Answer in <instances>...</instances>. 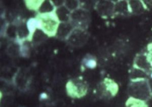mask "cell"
Returning a JSON list of instances; mask_svg holds the SVG:
<instances>
[{"label":"cell","mask_w":152,"mask_h":107,"mask_svg":"<svg viewBox=\"0 0 152 107\" xmlns=\"http://www.w3.org/2000/svg\"><path fill=\"white\" fill-rule=\"evenodd\" d=\"M36 17L40 23V30L49 37L57 35L61 23L56 14V10L45 13H39Z\"/></svg>","instance_id":"obj_1"},{"label":"cell","mask_w":152,"mask_h":107,"mask_svg":"<svg viewBox=\"0 0 152 107\" xmlns=\"http://www.w3.org/2000/svg\"><path fill=\"white\" fill-rule=\"evenodd\" d=\"M129 97L140 100L148 101L152 97L148 80H130L127 88Z\"/></svg>","instance_id":"obj_2"},{"label":"cell","mask_w":152,"mask_h":107,"mask_svg":"<svg viewBox=\"0 0 152 107\" xmlns=\"http://www.w3.org/2000/svg\"><path fill=\"white\" fill-rule=\"evenodd\" d=\"M88 83L82 77L72 78L66 85V93L67 96L74 99H80L88 93Z\"/></svg>","instance_id":"obj_3"},{"label":"cell","mask_w":152,"mask_h":107,"mask_svg":"<svg viewBox=\"0 0 152 107\" xmlns=\"http://www.w3.org/2000/svg\"><path fill=\"white\" fill-rule=\"evenodd\" d=\"M119 92V85L114 80L104 78L99 83L97 87V93L100 98L109 100L117 95Z\"/></svg>","instance_id":"obj_4"},{"label":"cell","mask_w":152,"mask_h":107,"mask_svg":"<svg viewBox=\"0 0 152 107\" xmlns=\"http://www.w3.org/2000/svg\"><path fill=\"white\" fill-rule=\"evenodd\" d=\"M133 66L142 69L149 75L152 72V66L145 53L139 54L135 57Z\"/></svg>","instance_id":"obj_5"},{"label":"cell","mask_w":152,"mask_h":107,"mask_svg":"<svg viewBox=\"0 0 152 107\" xmlns=\"http://www.w3.org/2000/svg\"><path fill=\"white\" fill-rule=\"evenodd\" d=\"M115 3L111 1H102L97 6L98 12L102 16H110L114 15Z\"/></svg>","instance_id":"obj_6"},{"label":"cell","mask_w":152,"mask_h":107,"mask_svg":"<svg viewBox=\"0 0 152 107\" xmlns=\"http://www.w3.org/2000/svg\"><path fill=\"white\" fill-rule=\"evenodd\" d=\"M78 14L76 13V11L75 13L74 18H72V20L75 22V24L78 25V28H81L84 30L85 26L87 25V24L89 23V14L85 11L79 10Z\"/></svg>","instance_id":"obj_7"},{"label":"cell","mask_w":152,"mask_h":107,"mask_svg":"<svg viewBox=\"0 0 152 107\" xmlns=\"http://www.w3.org/2000/svg\"><path fill=\"white\" fill-rule=\"evenodd\" d=\"M128 6L130 14L140 15L147 10L142 1H128Z\"/></svg>","instance_id":"obj_8"},{"label":"cell","mask_w":152,"mask_h":107,"mask_svg":"<svg viewBox=\"0 0 152 107\" xmlns=\"http://www.w3.org/2000/svg\"><path fill=\"white\" fill-rule=\"evenodd\" d=\"M127 15L130 14L128 1H120L115 3L114 15Z\"/></svg>","instance_id":"obj_9"},{"label":"cell","mask_w":152,"mask_h":107,"mask_svg":"<svg viewBox=\"0 0 152 107\" xmlns=\"http://www.w3.org/2000/svg\"><path fill=\"white\" fill-rule=\"evenodd\" d=\"M149 78V74L148 73L142 69H139L133 66L130 73V80H142Z\"/></svg>","instance_id":"obj_10"},{"label":"cell","mask_w":152,"mask_h":107,"mask_svg":"<svg viewBox=\"0 0 152 107\" xmlns=\"http://www.w3.org/2000/svg\"><path fill=\"white\" fill-rule=\"evenodd\" d=\"M82 66L86 69H94L97 66V60L91 55L86 56L82 60Z\"/></svg>","instance_id":"obj_11"},{"label":"cell","mask_w":152,"mask_h":107,"mask_svg":"<svg viewBox=\"0 0 152 107\" xmlns=\"http://www.w3.org/2000/svg\"><path fill=\"white\" fill-rule=\"evenodd\" d=\"M69 10L66 6L58 7L56 10V14L61 23H66L71 17Z\"/></svg>","instance_id":"obj_12"},{"label":"cell","mask_w":152,"mask_h":107,"mask_svg":"<svg viewBox=\"0 0 152 107\" xmlns=\"http://www.w3.org/2000/svg\"><path fill=\"white\" fill-rule=\"evenodd\" d=\"M26 25L29 35H33L37 30H40V23L36 17L29 18L26 22Z\"/></svg>","instance_id":"obj_13"},{"label":"cell","mask_w":152,"mask_h":107,"mask_svg":"<svg viewBox=\"0 0 152 107\" xmlns=\"http://www.w3.org/2000/svg\"><path fill=\"white\" fill-rule=\"evenodd\" d=\"M125 107H149L147 101L129 97L125 103Z\"/></svg>","instance_id":"obj_14"},{"label":"cell","mask_w":152,"mask_h":107,"mask_svg":"<svg viewBox=\"0 0 152 107\" xmlns=\"http://www.w3.org/2000/svg\"><path fill=\"white\" fill-rule=\"evenodd\" d=\"M43 2V1H26L25 4L29 10L39 11Z\"/></svg>","instance_id":"obj_15"},{"label":"cell","mask_w":152,"mask_h":107,"mask_svg":"<svg viewBox=\"0 0 152 107\" xmlns=\"http://www.w3.org/2000/svg\"><path fill=\"white\" fill-rule=\"evenodd\" d=\"M145 54L152 66V43H150L148 46Z\"/></svg>","instance_id":"obj_16"},{"label":"cell","mask_w":152,"mask_h":107,"mask_svg":"<svg viewBox=\"0 0 152 107\" xmlns=\"http://www.w3.org/2000/svg\"><path fill=\"white\" fill-rule=\"evenodd\" d=\"M66 7L70 11L75 10L78 6V3L75 1H69L68 3H66Z\"/></svg>","instance_id":"obj_17"},{"label":"cell","mask_w":152,"mask_h":107,"mask_svg":"<svg viewBox=\"0 0 152 107\" xmlns=\"http://www.w3.org/2000/svg\"><path fill=\"white\" fill-rule=\"evenodd\" d=\"M147 10L152 8V1H142Z\"/></svg>","instance_id":"obj_18"},{"label":"cell","mask_w":152,"mask_h":107,"mask_svg":"<svg viewBox=\"0 0 152 107\" xmlns=\"http://www.w3.org/2000/svg\"><path fill=\"white\" fill-rule=\"evenodd\" d=\"M148 81H149V86H150L151 92L152 95V72L149 75V78L148 79Z\"/></svg>","instance_id":"obj_19"},{"label":"cell","mask_w":152,"mask_h":107,"mask_svg":"<svg viewBox=\"0 0 152 107\" xmlns=\"http://www.w3.org/2000/svg\"><path fill=\"white\" fill-rule=\"evenodd\" d=\"M147 103L148 104V107H152V97L147 101Z\"/></svg>","instance_id":"obj_20"},{"label":"cell","mask_w":152,"mask_h":107,"mask_svg":"<svg viewBox=\"0 0 152 107\" xmlns=\"http://www.w3.org/2000/svg\"><path fill=\"white\" fill-rule=\"evenodd\" d=\"M44 95V93H42L41 94V98H42V99H45V98H47V95H46V93H45V95Z\"/></svg>","instance_id":"obj_21"}]
</instances>
